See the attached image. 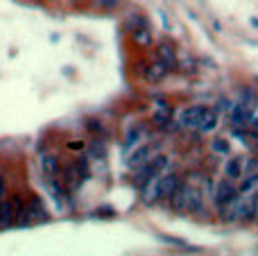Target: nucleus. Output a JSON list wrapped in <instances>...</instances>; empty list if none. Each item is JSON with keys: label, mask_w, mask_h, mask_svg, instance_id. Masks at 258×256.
Returning a JSON list of instances; mask_svg holds the SVG:
<instances>
[{"label": "nucleus", "mask_w": 258, "mask_h": 256, "mask_svg": "<svg viewBox=\"0 0 258 256\" xmlns=\"http://www.w3.org/2000/svg\"><path fill=\"white\" fill-rule=\"evenodd\" d=\"M256 216H258V211H256Z\"/></svg>", "instance_id": "393cba45"}, {"label": "nucleus", "mask_w": 258, "mask_h": 256, "mask_svg": "<svg viewBox=\"0 0 258 256\" xmlns=\"http://www.w3.org/2000/svg\"><path fill=\"white\" fill-rule=\"evenodd\" d=\"M220 125V113L215 111V109H206L204 107V113H202V120L200 125H197V130L204 132V134H211V132H215Z\"/></svg>", "instance_id": "9d476101"}, {"label": "nucleus", "mask_w": 258, "mask_h": 256, "mask_svg": "<svg viewBox=\"0 0 258 256\" xmlns=\"http://www.w3.org/2000/svg\"><path fill=\"white\" fill-rule=\"evenodd\" d=\"M238 195L240 193H238V188L231 184V181H220L215 193H213V198H215V204H218V209H220V207H224V204L238 200Z\"/></svg>", "instance_id": "20e7f679"}, {"label": "nucleus", "mask_w": 258, "mask_h": 256, "mask_svg": "<svg viewBox=\"0 0 258 256\" xmlns=\"http://www.w3.org/2000/svg\"><path fill=\"white\" fill-rule=\"evenodd\" d=\"M45 220H48V211L39 198H32L30 202H25V225H39Z\"/></svg>", "instance_id": "f03ea898"}, {"label": "nucleus", "mask_w": 258, "mask_h": 256, "mask_svg": "<svg viewBox=\"0 0 258 256\" xmlns=\"http://www.w3.org/2000/svg\"><path fill=\"white\" fill-rule=\"evenodd\" d=\"M7 198V186H5V177L0 175V200Z\"/></svg>", "instance_id": "4be33fe9"}, {"label": "nucleus", "mask_w": 258, "mask_h": 256, "mask_svg": "<svg viewBox=\"0 0 258 256\" xmlns=\"http://www.w3.org/2000/svg\"><path fill=\"white\" fill-rule=\"evenodd\" d=\"M156 184H159V195H161V200H163V198L170 200V195L174 193V188H177L181 181H179V177L174 175V172H163V175L156 177Z\"/></svg>", "instance_id": "423d86ee"}, {"label": "nucleus", "mask_w": 258, "mask_h": 256, "mask_svg": "<svg viewBox=\"0 0 258 256\" xmlns=\"http://www.w3.org/2000/svg\"><path fill=\"white\" fill-rule=\"evenodd\" d=\"M138 141V132H132V134H129V139H127V143H125V148L129 150L132 148V143H136Z\"/></svg>", "instance_id": "412c9836"}, {"label": "nucleus", "mask_w": 258, "mask_h": 256, "mask_svg": "<svg viewBox=\"0 0 258 256\" xmlns=\"http://www.w3.org/2000/svg\"><path fill=\"white\" fill-rule=\"evenodd\" d=\"M98 5H102V7H116L118 0H95Z\"/></svg>", "instance_id": "5701e85b"}, {"label": "nucleus", "mask_w": 258, "mask_h": 256, "mask_svg": "<svg viewBox=\"0 0 258 256\" xmlns=\"http://www.w3.org/2000/svg\"><path fill=\"white\" fill-rule=\"evenodd\" d=\"M213 152L215 154H227L229 152V143L224 139H213Z\"/></svg>", "instance_id": "6ab92c4d"}, {"label": "nucleus", "mask_w": 258, "mask_h": 256, "mask_svg": "<svg viewBox=\"0 0 258 256\" xmlns=\"http://www.w3.org/2000/svg\"><path fill=\"white\" fill-rule=\"evenodd\" d=\"M231 107H233L231 100H220L218 102V113H229L231 111Z\"/></svg>", "instance_id": "aec40b11"}, {"label": "nucleus", "mask_w": 258, "mask_h": 256, "mask_svg": "<svg viewBox=\"0 0 258 256\" xmlns=\"http://www.w3.org/2000/svg\"><path fill=\"white\" fill-rule=\"evenodd\" d=\"M170 118H172V109L165 107L163 102H156V111H154V116H152V122H154L156 127H165L170 122Z\"/></svg>", "instance_id": "f3484780"}, {"label": "nucleus", "mask_w": 258, "mask_h": 256, "mask_svg": "<svg viewBox=\"0 0 258 256\" xmlns=\"http://www.w3.org/2000/svg\"><path fill=\"white\" fill-rule=\"evenodd\" d=\"M136 170H138V175H134V181L143 186L145 181L154 179V177L163 175V172L168 170V157H163V154H156V157L147 159V161L143 163L141 168H136Z\"/></svg>", "instance_id": "f257e3e1"}, {"label": "nucleus", "mask_w": 258, "mask_h": 256, "mask_svg": "<svg viewBox=\"0 0 258 256\" xmlns=\"http://www.w3.org/2000/svg\"><path fill=\"white\" fill-rule=\"evenodd\" d=\"M231 122L233 125H249V120L254 116H251V111H249V107H247V104H233L231 107Z\"/></svg>", "instance_id": "ddd939ff"}, {"label": "nucleus", "mask_w": 258, "mask_h": 256, "mask_svg": "<svg viewBox=\"0 0 258 256\" xmlns=\"http://www.w3.org/2000/svg\"><path fill=\"white\" fill-rule=\"evenodd\" d=\"M156 59H159L163 66H168V71H174V68L179 66L177 52H174V48L168 43V41H163V43L156 45Z\"/></svg>", "instance_id": "39448f33"}, {"label": "nucleus", "mask_w": 258, "mask_h": 256, "mask_svg": "<svg viewBox=\"0 0 258 256\" xmlns=\"http://www.w3.org/2000/svg\"><path fill=\"white\" fill-rule=\"evenodd\" d=\"M12 209H14V225L16 227H27L25 225V200L21 195L12 198Z\"/></svg>", "instance_id": "4468645a"}, {"label": "nucleus", "mask_w": 258, "mask_h": 256, "mask_svg": "<svg viewBox=\"0 0 258 256\" xmlns=\"http://www.w3.org/2000/svg\"><path fill=\"white\" fill-rule=\"evenodd\" d=\"M132 39H134V43L138 45V48H150L152 45V30L150 27H136V30H132Z\"/></svg>", "instance_id": "2eb2a0df"}, {"label": "nucleus", "mask_w": 258, "mask_h": 256, "mask_svg": "<svg viewBox=\"0 0 258 256\" xmlns=\"http://www.w3.org/2000/svg\"><path fill=\"white\" fill-rule=\"evenodd\" d=\"M150 154H152V148H147V145H143V148H138L136 152L132 154V157L127 159V166L129 168H141L143 163L150 159Z\"/></svg>", "instance_id": "a211bd4d"}, {"label": "nucleus", "mask_w": 258, "mask_h": 256, "mask_svg": "<svg viewBox=\"0 0 258 256\" xmlns=\"http://www.w3.org/2000/svg\"><path fill=\"white\" fill-rule=\"evenodd\" d=\"M224 175L229 177V179H238V177L245 175V166H242V159L238 157H231L227 163H224Z\"/></svg>", "instance_id": "dca6fc26"}, {"label": "nucleus", "mask_w": 258, "mask_h": 256, "mask_svg": "<svg viewBox=\"0 0 258 256\" xmlns=\"http://www.w3.org/2000/svg\"><path fill=\"white\" fill-rule=\"evenodd\" d=\"M14 227V209H12V198L0 200V229H9Z\"/></svg>", "instance_id": "f8f14e48"}, {"label": "nucleus", "mask_w": 258, "mask_h": 256, "mask_svg": "<svg viewBox=\"0 0 258 256\" xmlns=\"http://www.w3.org/2000/svg\"><path fill=\"white\" fill-rule=\"evenodd\" d=\"M202 113H204V107H188V109H183L181 111L179 122H181V127L197 130V125H200V120H202Z\"/></svg>", "instance_id": "6e6552de"}, {"label": "nucleus", "mask_w": 258, "mask_h": 256, "mask_svg": "<svg viewBox=\"0 0 258 256\" xmlns=\"http://www.w3.org/2000/svg\"><path fill=\"white\" fill-rule=\"evenodd\" d=\"M202 207H204L202 190H197L195 186L186 184V193H183V213H200Z\"/></svg>", "instance_id": "7ed1b4c3"}, {"label": "nucleus", "mask_w": 258, "mask_h": 256, "mask_svg": "<svg viewBox=\"0 0 258 256\" xmlns=\"http://www.w3.org/2000/svg\"><path fill=\"white\" fill-rule=\"evenodd\" d=\"M95 216H102V218H111L113 211L111 209H100V213H95Z\"/></svg>", "instance_id": "b1692460"}, {"label": "nucleus", "mask_w": 258, "mask_h": 256, "mask_svg": "<svg viewBox=\"0 0 258 256\" xmlns=\"http://www.w3.org/2000/svg\"><path fill=\"white\" fill-rule=\"evenodd\" d=\"M165 75H168V66H163L159 59H156V61H152V63H147V66L143 68V77H145V82H150V84L161 82Z\"/></svg>", "instance_id": "0eeeda50"}, {"label": "nucleus", "mask_w": 258, "mask_h": 256, "mask_svg": "<svg viewBox=\"0 0 258 256\" xmlns=\"http://www.w3.org/2000/svg\"><path fill=\"white\" fill-rule=\"evenodd\" d=\"M258 211V202L254 200H245V202H238L236 204V220L238 222H249L256 218Z\"/></svg>", "instance_id": "1a4fd4ad"}, {"label": "nucleus", "mask_w": 258, "mask_h": 256, "mask_svg": "<svg viewBox=\"0 0 258 256\" xmlns=\"http://www.w3.org/2000/svg\"><path fill=\"white\" fill-rule=\"evenodd\" d=\"M41 168H43V172L52 179V177L59 175V170H61V163H59V157L52 152H45L41 154Z\"/></svg>", "instance_id": "9b49d317"}]
</instances>
